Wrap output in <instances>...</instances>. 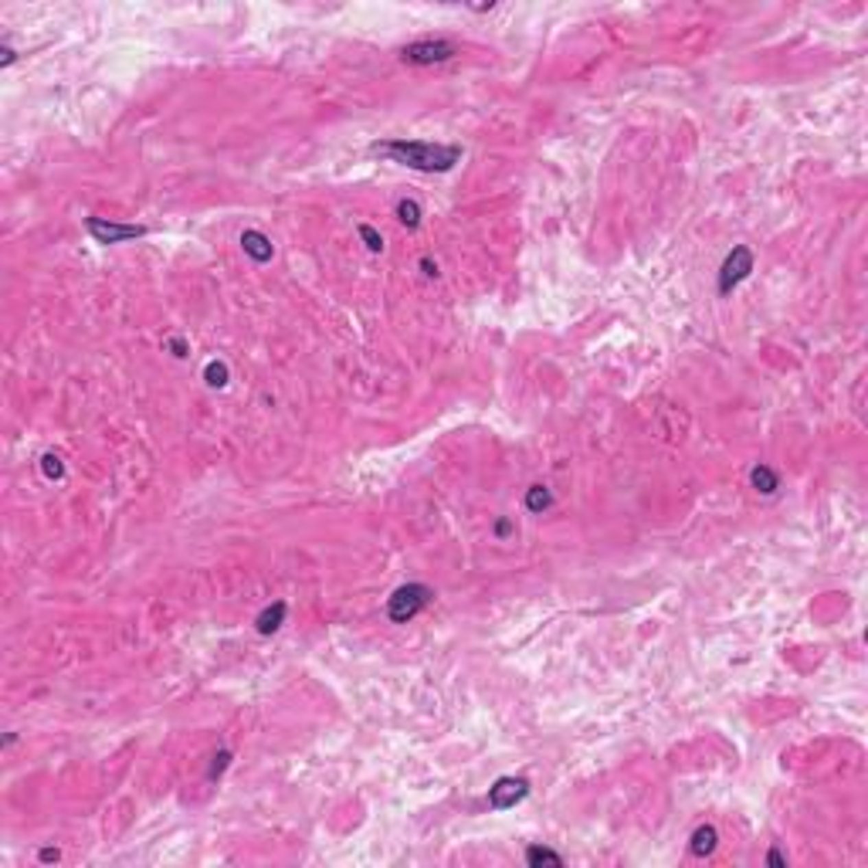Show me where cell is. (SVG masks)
Instances as JSON below:
<instances>
[{
	"label": "cell",
	"instance_id": "6da1fadb",
	"mask_svg": "<svg viewBox=\"0 0 868 868\" xmlns=\"http://www.w3.org/2000/svg\"><path fill=\"white\" fill-rule=\"evenodd\" d=\"M370 150L424 174H448L462 160L458 146H441V143H424V139H387V143H373Z\"/></svg>",
	"mask_w": 868,
	"mask_h": 868
},
{
	"label": "cell",
	"instance_id": "7a4b0ae2",
	"mask_svg": "<svg viewBox=\"0 0 868 868\" xmlns=\"http://www.w3.org/2000/svg\"><path fill=\"white\" fill-rule=\"evenodd\" d=\"M431 600H434V590H431V587H424V583H404V587H397V590L390 594V600H387V618L397 621V624H404L410 618H417Z\"/></svg>",
	"mask_w": 868,
	"mask_h": 868
},
{
	"label": "cell",
	"instance_id": "3957f363",
	"mask_svg": "<svg viewBox=\"0 0 868 868\" xmlns=\"http://www.w3.org/2000/svg\"><path fill=\"white\" fill-rule=\"evenodd\" d=\"M750 272H753V255H750V248L736 244V248L726 255L723 268H719V292H723V295H729V292L736 289L743 279H750Z\"/></svg>",
	"mask_w": 868,
	"mask_h": 868
},
{
	"label": "cell",
	"instance_id": "277c9868",
	"mask_svg": "<svg viewBox=\"0 0 868 868\" xmlns=\"http://www.w3.org/2000/svg\"><path fill=\"white\" fill-rule=\"evenodd\" d=\"M526 794H529V780L526 777H499L489 787V808L509 810V808H516L519 801H526Z\"/></svg>",
	"mask_w": 868,
	"mask_h": 868
},
{
	"label": "cell",
	"instance_id": "5b68a950",
	"mask_svg": "<svg viewBox=\"0 0 868 868\" xmlns=\"http://www.w3.org/2000/svg\"><path fill=\"white\" fill-rule=\"evenodd\" d=\"M85 228L99 244H122V241H132V237L146 234V228H139V224H116V221H106V218H85Z\"/></svg>",
	"mask_w": 868,
	"mask_h": 868
},
{
	"label": "cell",
	"instance_id": "8992f818",
	"mask_svg": "<svg viewBox=\"0 0 868 868\" xmlns=\"http://www.w3.org/2000/svg\"><path fill=\"white\" fill-rule=\"evenodd\" d=\"M407 64H441V61L455 58V45L451 41H414L401 51Z\"/></svg>",
	"mask_w": 868,
	"mask_h": 868
},
{
	"label": "cell",
	"instance_id": "52a82bcc",
	"mask_svg": "<svg viewBox=\"0 0 868 868\" xmlns=\"http://www.w3.org/2000/svg\"><path fill=\"white\" fill-rule=\"evenodd\" d=\"M285 614H289V604L285 600H275V604H268L258 618H255V628H258V635H275L282 624H285Z\"/></svg>",
	"mask_w": 868,
	"mask_h": 868
},
{
	"label": "cell",
	"instance_id": "ba28073f",
	"mask_svg": "<svg viewBox=\"0 0 868 868\" xmlns=\"http://www.w3.org/2000/svg\"><path fill=\"white\" fill-rule=\"evenodd\" d=\"M241 248H244V255L251 258V261H258V265H265V261H272V241L265 237L261 231H244L241 234Z\"/></svg>",
	"mask_w": 868,
	"mask_h": 868
},
{
	"label": "cell",
	"instance_id": "9c48e42d",
	"mask_svg": "<svg viewBox=\"0 0 868 868\" xmlns=\"http://www.w3.org/2000/svg\"><path fill=\"white\" fill-rule=\"evenodd\" d=\"M716 841H719V834H716V828L712 824H702V828H695L692 831V855L695 858H705V855H712L716 852Z\"/></svg>",
	"mask_w": 868,
	"mask_h": 868
},
{
	"label": "cell",
	"instance_id": "30bf717a",
	"mask_svg": "<svg viewBox=\"0 0 868 868\" xmlns=\"http://www.w3.org/2000/svg\"><path fill=\"white\" fill-rule=\"evenodd\" d=\"M750 482H753V489H756V492H763V495H773V492H777V485H780L777 471H773L770 465H763V462L750 471Z\"/></svg>",
	"mask_w": 868,
	"mask_h": 868
},
{
	"label": "cell",
	"instance_id": "8fae6325",
	"mask_svg": "<svg viewBox=\"0 0 868 868\" xmlns=\"http://www.w3.org/2000/svg\"><path fill=\"white\" fill-rule=\"evenodd\" d=\"M550 506H553V495H550L546 485H532V489L526 492V509H529V513H543V509H550Z\"/></svg>",
	"mask_w": 868,
	"mask_h": 868
},
{
	"label": "cell",
	"instance_id": "7c38bea8",
	"mask_svg": "<svg viewBox=\"0 0 868 868\" xmlns=\"http://www.w3.org/2000/svg\"><path fill=\"white\" fill-rule=\"evenodd\" d=\"M526 862L529 865H563V858L556 855V852H550V848H543V845H532V848H526Z\"/></svg>",
	"mask_w": 868,
	"mask_h": 868
},
{
	"label": "cell",
	"instance_id": "4fadbf2b",
	"mask_svg": "<svg viewBox=\"0 0 868 868\" xmlns=\"http://www.w3.org/2000/svg\"><path fill=\"white\" fill-rule=\"evenodd\" d=\"M397 218H401V224H407V228H417V224H421V207H417V200H401V204H397Z\"/></svg>",
	"mask_w": 868,
	"mask_h": 868
},
{
	"label": "cell",
	"instance_id": "5bb4252c",
	"mask_svg": "<svg viewBox=\"0 0 868 868\" xmlns=\"http://www.w3.org/2000/svg\"><path fill=\"white\" fill-rule=\"evenodd\" d=\"M204 377H207L211 387H224V384H228V366L218 363V360H211V363L204 366Z\"/></svg>",
	"mask_w": 868,
	"mask_h": 868
},
{
	"label": "cell",
	"instance_id": "9a60e30c",
	"mask_svg": "<svg viewBox=\"0 0 868 868\" xmlns=\"http://www.w3.org/2000/svg\"><path fill=\"white\" fill-rule=\"evenodd\" d=\"M356 231H360V237H363V244H366L370 251H384V234L377 231V228H370V224H360Z\"/></svg>",
	"mask_w": 868,
	"mask_h": 868
},
{
	"label": "cell",
	"instance_id": "2e32d148",
	"mask_svg": "<svg viewBox=\"0 0 868 868\" xmlns=\"http://www.w3.org/2000/svg\"><path fill=\"white\" fill-rule=\"evenodd\" d=\"M41 468H45V475H48V478H61V475H64V465H61V458H58V455H51V451L41 458Z\"/></svg>",
	"mask_w": 868,
	"mask_h": 868
},
{
	"label": "cell",
	"instance_id": "e0dca14e",
	"mask_svg": "<svg viewBox=\"0 0 868 868\" xmlns=\"http://www.w3.org/2000/svg\"><path fill=\"white\" fill-rule=\"evenodd\" d=\"M228 760H231V753H228V750H221V753H218V756H214V766H211V777H218V773H221V770L228 766Z\"/></svg>",
	"mask_w": 868,
	"mask_h": 868
},
{
	"label": "cell",
	"instance_id": "ac0fdd59",
	"mask_svg": "<svg viewBox=\"0 0 868 868\" xmlns=\"http://www.w3.org/2000/svg\"><path fill=\"white\" fill-rule=\"evenodd\" d=\"M0 55H3L0 64H10V61H14V48H10V45H3V48H0Z\"/></svg>",
	"mask_w": 868,
	"mask_h": 868
},
{
	"label": "cell",
	"instance_id": "d6986e66",
	"mask_svg": "<svg viewBox=\"0 0 868 868\" xmlns=\"http://www.w3.org/2000/svg\"><path fill=\"white\" fill-rule=\"evenodd\" d=\"M41 862H58V848H45V852H41Z\"/></svg>",
	"mask_w": 868,
	"mask_h": 868
},
{
	"label": "cell",
	"instance_id": "ffe728a7",
	"mask_svg": "<svg viewBox=\"0 0 868 868\" xmlns=\"http://www.w3.org/2000/svg\"><path fill=\"white\" fill-rule=\"evenodd\" d=\"M170 349H174V356H187V347L180 340H170Z\"/></svg>",
	"mask_w": 868,
	"mask_h": 868
},
{
	"label": "cell",
	"instance_id": "44dd1931",
	"mask_svg": "<svg viewBox=\"0 0 868 868\" xmlns=\"http://www.w3.org/2000/svg\"><path fill=\"white\" fill-rule=\"evenodd\" d=\"M421 268H424V272H427V275H438V268H434V265H431V261H427V258H424V261H421Z\"/></svg>",
	"mask_w": 868,
	"mask_h": 868
},
{
	"label": "cell",
	"instance_id": "7402d4cb",
	"mask_svg": "<svg viewBox=\"0 0 868 868\" xmlns=\"http://www.w3.org/2000/svg\"><path fill=\"white\" fill-rule=\"evenodd\" d=\"M770 865H784V855H780V852H770Z\"/></svg>",
	"mask_w": 868,
	"mask_h": 868
}]
</instances>
